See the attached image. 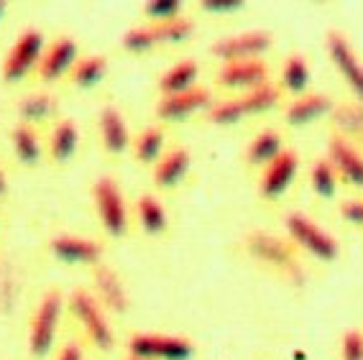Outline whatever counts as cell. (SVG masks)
I'll return each instance as SVG.
<instances>
[{
  "label": "cell",
  "instance_id": "22",
  "mask_svg": "<svg viewBox=\"0 0 363 360\" xmlns=\"http://www.w3.org/2000/svg\"><path fill=\"white\" fill-rule=\"evenodd\" d=\"M49 156L54 161H69L74 156L79 146V130L74 125V120L65 118V120H57L49 130Z\"/></svg>",
  "mask_w": 363,
  "mask_h": 360
},
{
  "label": "cell",
  "instance_id": "39",
  "mask_svg": "<svg viewBox=\"0 0 363 360\" xmlns=\"http://www.w3.org/2000/svg\"><path fill=\"white\" fill-rule=\"evenodd\" d=\"M8 192V181H6V174H3V169H0V200L6 197Z\"/></svg>",
  "mask_w": 363,
  "mask_h": 360
},
{
  "label": "cell",
  "instance_id": "35",
  "mask_svg": "<svg viewBox=\"0 0 363 360\" xmlns=\"http://www.w3.org/2000/svg\"><path fill=\"white\" fill-rule=\"evenodd\" d=\"M340 358L343 360H363V332L348 330L340 340Z\"/></svg>",
  "mask_w": 363,
  "mask_h": 360
},
{
  "label": "cell",
  "instance_id": "14",
  "mask_svg": "<svg viewBox=\"0 0 363 360\" xmlns=\"http://www.w3.org/2000/svg\"><path fill=\"white\" fill-rule=\"evenodd\" d=\"M328 161L335 167L337 176L353 187L363 189V154L345 135H333L328 143Z\"/></svg>",
  "mask_w": 363,
  "mask_h": 360
},
{
  "label": "cell",
  "instance_id": "1",
  "mask_svg": "<svg viewBox=\"0 0 363 360\" xmlns=\"http://www.w3.org/2000/svg\"><path fill=\"white\" fill-rule=\"evenodd\" d=\"M281 100V87L274 82H266L261 87H253L240 95L225 97V100H215L208 108V118L215 125H233L248 116H259L272 110Z\"/></svg>",
  "mask_w": 363,
  "mask_h": 360
},
{
  "label": "cell",
  "instance_id": "26",
  "mask_svg": "<svg viewBox=\"0 0 363 360\" xmlns=\"http://www.w3.org/2000/svg\"><path fill=\"white\" fill-rule=\"evenodd\" d=\"M108 72V59L103 54H87L74 62L69 72V82L74 87H95Z\"/></svg>",
  "mask_w": 363,
  "mask_h": 360
},
{
  "label": "cell",
  "instance_id": "32",
  "mask_svg": "<svg viewBox=\"0 0 363 360\" xmlns=\"http://www.w3.org/2000/svg\"><path fill=\"white\" fill-rule=\"evenodd\" d=\"M333 120L343 133L340 135H363V103H345L333 108Z\"/></svg>",
  "mask_w": 363,
  "mask_h": 360
},
{
  "label": "cell",
  "instance_id": "3",
  "mask_svg": "<svg viewBox=\"0 0 363 360\" xmlns=\"http://www.w3.org/2000/svg\"><path fill=\"white\" fill-rule=\"evenodd\" d=\"M62 307H65L62 294L57 289H49L39 299V307L33 309L31 325H28V350L33 358H44L54 347L59 322H62Z\"/></svg>",
  "mask_w": 363,
  "mask_h": 360
},
{
  "label": "cell",
  "instance_id": "23",
  "mask_svg": "<svg viewBox=\"0 0 363 360\" xmlns=\"http://www.w3.org/2000/svg\"><path fill=\"white\" fill-rule=\"evenodd\" d=\"M281 151H284L281 133L279 130L266 128L251 138V143H248V148H246V159L251 167H266V164H272Z\"/></svg>",
  "mask_w": 363,
  "mask_h": 360
},
{
  "label": "cell",
  "instance_id": "20",
  "mask_svg": "<svg viewBox=\"0 0 363 360\" xmlns=\"http://www.w3.org/2000/svg\"><path fill=\"white\" fill-rule=\"evenodd\" d=\"M333 100L323 92H305V95L294 97L292 103L286 105V123L289 125H305V123L318 120V118L333 113Z\"/></svg>",
  "mask_w": 363,
  "mask_h": 360
},
{
  "label": "cell",
  "instance_id": "25",
  "mask_svg": "<svg viewBox=\"0 0 363 360\" xmlns=\"http://www.w3.org/2000/svg\"><path fill=\"white\" fill-rule=\"evenodd\" d=\"M11 143H13V154L18 156L21 164L33 167L41 159V135L28 123H18L16 125L13 133H11Z\"/></svg>",
  "mask_w": 363,
  "mask_h": 360
},
{
  "label": "cell",
  "instance_id": "24",
  "mask_svg": "<svg viewBox=\"0 0 363 360\" xmlns=\"http://www.w3.org/2000/svg\"><path fill=\"white\" fill-rule=\"evenodd\" d=\"M136 218L138 225L143 227V232L149 235H164L169 227V215L164 210L162 200L154 194H141L136 200Z\"/></svg>",
  "mask_w": 363,
  "mask_h": 360
},
{
  "label": "cell",
  "instance_id": "18",
  "mask_svg": "<svg viewBox=\"0 0 363 360\" xmlns=\"http://www.w3.org/2000/svg\"><path fill=\"white\" fill-rule=\"evenodd\" d=\"M192 156L184 146H174L164 151L162 159L154 164V184L159 189H174L187 176Z\"/></svg>",
  "mask_w": 363,
  "mask_h": 360
},
{
  "label": "cell",
  "instance_id": "41",
  "mask_svg": "<svg viewBox=\"0 0 363 360\" xmlns=\"http://www.w3.org/2000/svg\"><path fill=\"white\" fill-rule=\"evenodd\" d=\"M125 360H143V358H133V355H128V358H125Z\"/></svg>",
  "mask_w": 363,
  "mask_h": 360
},
{
  "label": "cell",
  "instance_id": "36",
  "mask_svg": "<svg viewBox=\"0 0 363 360\" xmlns=\"http://www.w3.org/2000/svg\"><path fill=\"white\" fill-rule=\"evenodd\" d=\"M340 215L345 218V223L356 227H363V200L361 197H350V200H343L340 202Z\"/></svg>",
  "mask_w": 363,
  "mask_h": 360
},
{
  "label": "cell",
  "instance_id": "33",
  "mask_svg": "<svg viewBox=\"0 0 363 360\" xmlns=\"http://www.w3.org/2000/svg\"><path fill=\"white\" fill-rule=\"evenodd\" d=\"M154 46H159V41H156V33H154V28H151L149 23H146V26L130 28V31H125V36H123V49H125V52L141 54V52H149V49H154Z\"/></svg>",
  "mask_w": 363,
  "mask_h": 360
},
{
  "label": "cell",
  "instance_id": "9",
  "mask_svg": "<svg viewBox=\"0 0 363 360\" xmlns=\"http://www.w3.org/2000/svg\"><path fill=\"white\" fill-rule=\"evenodd\" d=\"M272 49V33L266 31H243L233 36H223L210 46L218 62L230 64V62H248V59H261Z\"/></svg>",
  "mask_w": 363,
  "mask_h": 360
},
{
  "label": "cell",
  "instance_id": "30",
  "mask_svg": "<svg viewBox=\"0 0 363 360\" xmlns=\"http://www.w3.org/2000/svg\"><path fill=\"white\" fill-rule=\"evenodd\" d=\"M18 113H21V118H23L21 123L33 125V123H41V120H46V118H52L54 113H57V103H54V97L46 95V92H33V95H26L21 100Z\"/></svg>",
  "mask_w": 363,
  "mask_h": 360
},
{
  "label": "cell",
  "instance_id": "28",
  "mask_svg": "<svg viewBox=\"0 0 363 360\" xmlns=\"http://www.w3.org/2000/svg\"><path fill=\"white\" fill-rule=\"evenodd\" d=\"M164 143H167V133L159 125H149L146 130L136 135L133 141V154L141 164H156L164 154Z\"/></svg>",
  "mask_w": 363,
  "mask_h": 360
},
{
  "label": "cell",
  "instance_id": "29",
  "mask_svg": "<svg viewBox=\"0 0 363 360\" xmlns=\"http://www.w3.org/2000/svg\"><path fill=\"white\" fill-rule=\"evenodd\" d=\"M156 33L159 44H182L195 33V21L187 16H177V18L159 21V23H149Z\"/></svg>",
  "mask_w": 363,
  "mask_h": 360
},
{
  "label": "cell",
  "instance_id": "40",
  "mask_svg": "<svg viewBox=\"0 0 363 360\" xmlns=\"http://www.w3.org/2000/svg\"><path fill=\"white\" fill-rule=\"evenodd\" d=\"M6 8H8L6 3H0V18H3V13H6Z\"/></svg>",
  "mask_w": 363,
  "mask_h": 360
},
{
  "label": "cell",
  "instance_id": "6",
  "mask_svg": "<svg viewBox=\"0 0 363 360\" xmlns=\"http://www.w3.org/2000/svg\"><path fill=\"white\" fill-rule=\"evenodd\" d=\"M92 202H95V213H98L105 232L113 238H121L128 230V210H125V197L116 179L100 176L92 184Z\"/></svg>",
  "mask_w": 363,
  "mask_h": 360
},
{
  "label": "cell",
  "instance_id": "17",
  "mask_svg": "<svg viewBox=\"0 0 363 360\" xmlns=\"http://www.w3.org/2000/svg\"><path fill=\"white\" fill-rule=\"evenodd\" d=\"M49 248L59 261H67V264H98L105 253L98 240L82 238V235H57L49 240Z\"/></svg>",
  "mask_w": 363,
  "mask_h": 360
},
{
  "label": "cell",
  "instance_id": "31",
  "mask_svg": "<svg viewBox=\"0 0 363 360\" xmlns=\"http://www.w3.org/2000/svg\"><path fill=\"white\" fill-rule=\"evenodd\" d=\"M337 179H340V176H337L335 167L328 161V156H325V159H318L315 164H312L310 184H312V189H315L318 197H333L335 189H337Z\"/></svg>",
  "mask_w": 363,
  "mask_h": 360
},
{
  "label": "cell",
  "instance_id": "37",
  "mask_svg": "<svg viewBox=\"0 0 363 360\" xmlns=\"http://www.w3.org/2000/svg\"><path fill=\"white\" fill-rule=\"evenodd\" d=\"M54 360H84V353H82V347H79V342L69 340L62 345V350H59Z\"/></svg>",
  "mask_w": 363,
  "mask_h": 360
},
{
  "label": "cell",
  "instance_id": "11",
  "mask_svg": "<svg viewBox=\"0 0 363 360\" xmlns=\"http://www.w3.org/2000/svg\"><path fill=\"white\" fill-rule=\"evenodd\" d=\"M215 82L225 87V90L248 92L253 87H261V84L272 82L269 79V64L264 59H248V62H230V64H223L215 74Z\"/></svg>",
  "mask_w": 363,
  "mask_h": 360
},
{
  "label": "cell",
  "instance_id": "5",
  "mask_svg": "<svg viewBox=\"0 0 363 360\" xmlns=\"http://www.w3.org/2000/svg\"><path fill=\"white\" fill-rule=\"evenodd\" d=\"M69 309L72 315L77 317V322L82 325L84 334L95 342V347L100 350H113L116 345V334H113V327L108 317H105L103 304L95 299V294L84 289H74L69 296Z\"/></svg>",
  "mask_w": 363,
  "mask_h": 360
},
{
  "label": "cell",
  "instance_id": "21",
  "mask_svg": "<svg viewBox=\"0 0 363 360\" xmlns=\"http://www.w3.org/2000/svg\"><path fill=\"white\" fill-rule=\"evenodd\" d=\"M197 74H200V67H197L195 59H182L177 64H172L162 77H159V92L164 95H179V92H187L195 87Z\"/></svg>",
  "mask_w": 363,
  "mask_h": 360
},
{
  "label": "cell",
  "instance_id": "7",
  "mask_svg": "<svg viewBox=\"0 0 363 360\" xmlns=\"http://www.w3.org/2000/svg\"><path fill=\"white\" fill-rule=\"evenodd\" d=\"M195 353V342L182 334L143 332L128 340V355L143 360H189Z\"/></svg>",
  "mask_w": 363,
  "mask_h": 360
},
{
  "label": "cell",
  "instance_id": "4",
  "mask_svg": "<svg viewBox=\"0 0 363 360\" xmlns=\"http://www.w3.org/2000/svg\"><path fill=\"white\" fill-rule=\"evenodd\" d=\"M284 227L292 243H297L302 251H307L318 261L328 264V261H335L337 253H340L337 240L328 230H323L312 218H307L305 213H289L284 218Z\"/></svg>",
  "mask_w": 363,
  "mask_h": 360
},
{
  "label": "cell",
  "instance_id": "10",
  "mask_svg": "<svg viewBox=\"0 0 363 360\" xmlns=\"http://www.w3.org/2000/svg\"><path fill=\"white\" fill-rule=\"evenodd\" d=\"M325 46H328V54H330L337 74L343 77V82L350 87V92L363 103V64L361 59H358L356 49L350 46V41L345 39V33L340 31H328Z\"/></svg>",
  "mask_w": 363,
  "mask_h": 360
},
{
  "label": "cell",
  "instance_id": "12",
  "mask_svg": "<svg viewBox=\"0 0 363 360\" xmlns=\"http://www.w3.org/2000/svg\"><path fill=\"white\" fill-rule=\"evenodd\" d=\"M77 59H79L77 44L69 36H59L41 54V62L36 67V77L44 79V82H57L62 77H69V72Z\"/></svg>",
  "mask_w": 363,
  "mask_h": 360
},
{
  "label": "cell",
  "instance_id": "2",
  "mask_svg": "<svg viewBox=\"0 0 363 360\" xmlns=\"http://www.w3.org/2000/svg\"><path fill=\"white\" fill-rule=\"evenodd\" d=\"M246 251L251 253L256 261L277 269L281 276H286L289 281H294V283L305 281V269H302V264H299V258H297V253H294L292 243H286V240L279 238V235L266 232V230L248 232L246 235Z\"/></svg>",
  "mask_w": 363,
  "mask_h": 360
},
{
  "label": "cell",
  "instance_id": "19",
  "mask_svg": "<svg viewBox=\"0 0 363 360\" xmlns=\"http://www.w3.org/2000/svg\"><path fill=\"white\" fill-rule=\"evenodd\" d=\"M98 128L100 138H103V146L108 154H123L125 148L130 146V133H128V123H125L123 113L116 108V105H105L98 116Z\"/></svg>",
  "mask_w": 363,
  "mask_h": 360
},
{
  "label": "cell",
  "instance_id": "8",
  "mask_svg": "<svg viewBox=\"0 0 363 360\" xmlns=\"http://www.w3.org/2000/svg\"><path fill=\"white\" fill-rule=\"evenodd\" d=\"M44 49V33L39 28H26L16 39V44L11 46L8 57L3 59V79L6 82H18V79L28 77L31 72H36Z\"/></svg>",
  "mask_w": 363,
  "mask_h": 360
},
{
  "label": "cell",
  "instance_id": "38",
  "mask_svg": "<svg viewBox=\"0 0 363 360\" xmlns=\"http://www.w3.org/2000/svg\"><path fill=\"white\" fill-rule=\"evenodd\" d=\"M243 3H205V11H235V8H240Z\"/></svg>",
  "mask_w": 363,
  "mask_h": 360
},
{
  "label": "cell",
  "instance_id": "13",
  "mask_svg": "<svg viewBox=\"0 0 363 360\" xmlns=\"http://www.w3.org/2000/svg\"><path fill=\"white\" fill-rule=\"evenodd\" d=\"M299 169V156L292 148H284L272 164H266L259 179V194L266 200H277L289 189L294 181V174Z\"/></svg>",
  "mask_w": 363,
  "mask_h": 360
},
{
  "label": "cell",
  "instance_id": "34",
  "mask_svg": "<svg viewBox=\"0 0 363 360\" xmlns=\"http://www.w3.org/2000/svg\"><path fill=\"white\" fill-rule=\"evenodd\" d=\"M143 13L149 16L151 23H159V21H169L182 16V3L174 0H156V3H146L143 6Z\"/></svg>",
  "mask_w": 363,
  "mask_h": 360
},
{
  "label": "cell",
  "instance_id": "15",
  "mask_svg": "<svg viewBox=\"0 0 363 360\" xmlns=\"http://www.w3.org/2000/svg\"><path fill=\"white\" fill-rule=\"evenodd\" d=\"M215 100L210 97V92L205 87H192L187 92H179V95H164L159 97V103H156V116L162 118V120L169 123H177V120H184V118L195 116L197 110L202 108H210Z\"/></svg>",
  "mask_w": 363,
  "mask_h": 360
},
{
  "label": "cell",
  "instance_id": "16",
  "mask_svg": "<svg viewBox=\"0 0 363 360\" xmlns=\"http://www.w3.org/2000/svg\"><path fill=\"white\" fill-rule=\"evenodd\" d=\"M92 281H95V299L103 304V309H111V312H118V315L128 312V291H125V283L121 281L116 271L98 264L95 271H92Z\"/></svg>",
  "mask_w": 363,
  "mask_h": 360
},
{
  "label": "cell",
  "instance_id": "27",
  "mask_svg": "<svg viewBox=\"0 0 363 360\" xmlns=\"http://www.w3.org/2000/svg\"><path fill=\"white\" fill-rule=\"evenodd\" d=\"M307 84H310V64H307V57L302 54H289L281 67V90L292 92V95H305Z\"/></svg>",
  "mask_w": 363,
  "mask_h": 360
}]
</instances>
